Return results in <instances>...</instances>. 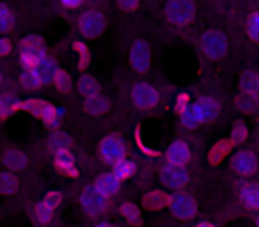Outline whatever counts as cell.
<instances>
[{"mask_svg": "<svg viewBox=\"0 0 259 227\" xmlns=\"http://www.w3.org/2000/svg\"><path fill=\"white\" fill-rule=\"evenodd\" d=\"M76 87H78L80 94H82V96H85L87 100H89V98L100 96V83H98V80L94 78V76H91V75H82V76H80Z\"/></svg>", "mask_w": 259, "mask_h": 227, "instance_id": "e0dca14e", "label": "cell"}, {"mask_svg": "<svg viewBox=\"0 0 259 227\" xmlns=\"http://www.w3.org/2000/svg\"><path fill=\"white\" fill-rule=\"evenodd\" d=\"M80 206L89 216H101L108 209V197H105L96 187H87L80 194Z\"/></svg>", "mask_w": 259, "mask_h": 227, "instance_id": "3957f363", "label": "cell"}, {"mask_svg": "<svg viewBox=\"0 0 259 227\" xmlns=\"http://www.w3.org/2000/svg\"><path fill=\"white\" fill-rule=\"evenodd\" d=\"M100 156L108 165H117L126 160V146L119 135H107L100 142Z\"/></svg>", "mask_w": 259, "mask_h": 227, "instance_id": "7a4b0ae2", "label": "cell"}, {"mask_svg": "<svg viewBox=\"0 0 259 227\" xmlns=\"http://www.w3.org/2000/svg\"><path fill=\"white\" fill-rule=\"evenodd\" d=\"M255 225L259 227V216H257V218H255Z\"/></svg>", "mask_w": 259, "mask_h": 227, "instance_id": "f35d334b", "label": "cell"}, {"mask_svg": "<svg viewBox=\"0 0 259 227\" xmlns=\"http://www.w3.org/2000/svg\"><path fill=\"white\" fill-rule=\"evenodd\" d=\"M2 162L9 170H23L27 167V156L18 149H8L4 153Z\"/></svg>", "mask_w": 259, "mask_h": 227, "instance_id": "2e32d148", "label": "cell"}, {"mask_svg": "<svg viewBox=\"0 0 259 227\" xmlns=\"http://www.w3.org/2000/svg\"><path fill=\"white\" fill-rule=\"evenodd\" d=\"M192 158L190 148L185 144L183 141H176L167 148L165 151V160L170 165H178V167H185Z\"/></svg>", "mask_w": 259, "mask_h": 227, "instance_id": "7c38bea8", "label": "cell"}, {"mask_svg": "<svg viewBox=\"0 0 259 227\" xmlns=\"http://www.w3.org/2000/svg\"><path fill=\"white\" fill-rule=\"evenodd\" d=\"M105 27H107V22H105L103 13L96 9L82 13V16L78 18V30L85 37H98L100 34H103Z\"/></svg>", "mask_w": 259, "mask_h": 227, "instance_id": "8992f818", "label": "cell"}, {"mask_svg": "<svg viewBox=\"0 0 259 227\" xmlns=\"http://www.w3.org/2000/svg\"><path fill=\"white\" fill-rule=\"evenodd\" d=\"M201 48L206 57L217 61V59H222L227 54L229 41H227L226 34H222L220 30H206L201 36Z\"/></svg>", "mask_w": 259, "mask_h": 227, "instance_id": "5b68a950", "label": "cell"}, {"mask_svg": "<svg viewBox=\"0 0 259 227\" xmlns=\"http://www.w3.org/2000/svg\"><path fill=\"white\" fill-rule=\"evenodd\" d=\"M231 167L236 174H241V176H250V174L255 172L257 169V158L252 151H247V149H241L231 160Z\"/></svg>", "mask_w": 259, "mask_h": 227, "instance_id": "8fae6325", "label": "cell"}, {"mask_svg": "<svg viewBox=\"0 0 259 227\" xmlns=\"http://www.w3.org/2000/svg\"><path fill=\"white\" fill-rule=\"evenodd\" d=\"M169 208L176 218L180 220H190L195 216L197 213V202L192 195L183 194V192H178L170 197L169 201Z\"/></svg>", "mask_w": 259, "mask_h": 227, "instance_id": "52a82bcc", "label": "cell"}, {"mask_svg": "<svg viewBox=\"0 0 259 227\" xmlns=\"http://www.w3.org/2000/svg\"><path fill=\"white\" fill-rule=\"evenodd\" d=\"M121 213L122 216H124L128 222L132 223H137L139 218H141V213H139V208L134 204H130V202H124V204L121 206Z\"/></svg>", "mask_w": 259, "mask_h": 227, "instance_id": "4316f807", "label": "cell"}, {"mask_svg": "<svg viewBox=\"0 0 259 227\" xmlns=\"http://www.w3.org/2000/svg\"><path fill=\"white\" fill-rule=\"evenodd\" d=\"M36 71H37V75H39V78L43 80V83H48V82H54L55 76L59 75L61 69H59L57 62H55L54 59L48 57L47 61L41 62V66L36 69Z\"/></svg>", "mask_w": 259, "mask_h": 227, "instance_id": "d6986e66", "label": "cell"}, {"mask_svg": "<svg viewBox=\"0 0 259 227\" xmlns=\"http://www.w3.org/2000/svg\"><path fill=\"white\" fill-rule=\"evenodd\" d=\"M197 227H215V225H211V223H208V222H201Z\"/></svg>", "mask_w": 259, "mask_h": 227, "instance_id": "74e56055", "label": "cell"}, {"mask_svg": "<svg viewBox=\"0 0 259 227\" xmlns=\"http://www.w3.org/2000/svg\"><path fill=\"white\" fill-rule=\"evenodd\" d=\"M0 190L4 195H11L18 190V179L15 177V174H11L9 170L0 174Z\"/></svg>", "mask_w": 259, "mask_h": 227, "instance_id": "cb8c5ba5", "label": "cell"}, {"mask_svg": "<svg viewBox=\"0 0 259 227\" xmlns=\"http://www.w3.org/2000/svg\"><path fill=\"white\" fill-rule=\"evenodd\" d=\"M94 227H115L114 223H110V222H100V223H96Z\"/></svg>", "mask_w": 259, "mask_h": 227, "instance_id": "8d00e7d4", "label": "cell"}, {"mask_svg": "<svg viewBox=\"0 0 259 227\" xmlns=\"http://www.w3.org/2000/svg\"><path fill=\"white\" fill-rule=\"evenodd\" d=\"M94 187H96L105 197H112V195H115L121 190V181L114 176V172H108V174L98 176L96 181H94Z\"/></svg>", "mask_w": 259, "mask_h": 227, "instance_id": "5bb4252c", "label": "cell"}, {"mask_svg": "<svg viewBox=\"0 0 259 227\" xmlns=\"http://www.w3.org/2000/svg\"><path fill=\"white\" fill-rule=\"evenodd\" d=\"M219 103L211 98H201V100L190 103L181 114V123L187 128H194L197 124H204L217 119L219 116Z\"/></svg>", "mask_w": 259, "mask_h": 227, "instance_id": "6da1fadb", "label": "cell"}, {"mask_svg": "<svg viewBox=\"0 0 259 227\" xmlns=\"http://www.w3.org/2000/svg\"><path fill=\"white\" fill-rule=\"evenodd\" d=\"M20 83L23 85V89L36 90L43 85V80L39 78L36 69H23V73L20 75Z\"/></svg>", "mask_w": 259, "mask_h": 227, "instance_id": "7402d4cb", "label": "cell"}, {"mask_svg": "<svg viewBox=\"0 0 259 227\" xmlns=\"http://www.w3.org/2000/svg\"><path fill=\"white\" fill-rule=\"evenodd\" d=\"M247 30H248V36L252 37L254 41L259 43V11H255L254 15L248 18V25H247Z\"/></svg>", "mask_w": 259, "mask_h": 227, "instance_id": "f1b7e54d", "label": "cell"}, {"mask_svg": "<svg viewBox=\"0 0 259 227\" xmlns=\"http://www.w3.org/2000/svg\"><path fill=\"white\" fill-rule=\"evenodd\" d=\"M55 167H57L61 172L69 174V176H76V169L73 165V158L69 155V151H61L55 153Z\"/></svg>", "mask_w": 259, "mask_h": 227, "instance_id": "44dd1931", "label": "cell"}, {"mask_svg": "<svg viewBox=\"0 0 259 227\" xmlns=\"http://www.w3.org/2000/svg\"><path fill=\"white\" fill-rule=\"evenodd\" d=\"M83 108H85L89 114L93 116H100V114H105L108 110V101L105 100L103 96H96V98H89L83 103Z\"/></svg>", "mask_w": 259, "mask_h": 227, "instance_id": "603a6c76", "label": "cell"}, {"mask_svg": "<svg viewBox=\"0 0 259 227\" xmlns=\"http://www.w3.org/2000/svg\"><path fill=\"white\" fill-rule=\"evenodd\" d=\"M117 4L124 11H134V9H137L139 0H117Z\"/></svg>", "mask_w": 259, "mask_h": 227, "instance_id": "d6a6232c", "label": "cell"}, {"mask_svg": "<svg viewBox=\"0 0 259 227\" xmlns=\"http://www.w3.org/2000/svg\"><path fill=\"white\" fill-rule=\"evenodd\" d=\"M160 179L170 190H181L188 185V172L185 167H178V165H170L165 163L160 170Z\"/></svg>", "mask_w": 259, "mask_h": 227, "instance_id": "ba28073f", "label": "cell"}, {"mask_svg": "<svg viewBox=\"0 0 259 227\" xmlns=\"http://www.w3.org/2000/svg\"><path fill=\"white\" fill-rule=\"evenodd\" d=\"M50 144L52 148L55 149V153H61V151H69V141L66 135L62 133H57L50 139Z\"/></svg>", "mask_w": 259, "mask_h": 227, "instance_id": "83f0119b", "label": "cell"}, {"mask_svg": "<svg viewBox=\"0 0 259 227\" xmlns=\"http://www.w3.org/2000/svg\"><path fill=\"white\" fill-rule=\"evenodd\" d=\"M75 48L80 52V59H82V62H80V68H83V66H87V61H89V59H87V57H89V54H87V48L83 47L82 43H76Z\"/></svg>", "mask_w": 259, "mask_h": 227, "instance_id": "836d02e7", "label": "cell"}, {"mask_svg": "<svg viewBox=\"0 0 259 227\" xmlns=\"http://www.w3.org/2000/svg\"><path fill=\"white\" fill-rule=\"evenodd\" d=\"M59 2L68 9H76V8H80V6L85 4V0H59Z\"/></svg>", "mask_w": 259, "mask_h": 227, "instance_id": "e575fe53", "label": "cell"}, {"mask_svg": "<svg viewBox=\"0 0 259 227\" xmlns=\"http://www.w3.org/2000/svg\"><path fill=\"white\" fill-rule=\"evenodd\" d=\"M165 16L174 25H188L195 16L194 0H169L165 6Z\"/></svg>", "mask_w": 259, "mask_h": 227, "instance_id": "277c9868", "label": "cell"}, {"mask_svg": "<svg viewBox=\"0 0 259 227\" xmlns=\"http://www.w3.org/2000/svg\"><path fill=\"white\" fill-rule=\"evenodd\" d=\"M55 85H57V89L59 90H66L69 87V78H68V75H66V71H59V75L55 76Z\"/></svg>", "mask_w": 259, "mask_h": 227, "instance_id": "1f68e13d", "label": "cell"}, {"mask_svg": "<svg viewBox=\"0 0 259 227\" xmlns=\"http://www.w3.org/2000/svg\"><path fill=\"white\" fill-rule=\"evenodd\" d=\"M240 107L247 112L254 110V108L257 107V96H248V94H243V100L240 98Z\"/></svg>", "mask_w": 259, "mask_h": 227, "instance_id": "4dcf8cb0", "label": "cell"}, {"mask_svg": "<svg viewBox=\"0 0 259 227\" xmlns=\"http://www.w3.org/2000/svg\"><path fill=\"white\" fill-rule=\"evenodd\" d=\"M240 87L243 90V94H248V96H257L259 94V73L252 71H245L240 78Z\"/></svg>", "mask_w": 259, "mask_h": 227, "instance_id": "ac0fdd59", "label": "cell"}, {"mask_svg": "<svg viewBox=\"0 0 259 227\" xmlns=\"http://www.w3.org/2000/svg\"><path fill=\"white\" fill-rule=\"evenodd\" d=\"M16 108V98L13 94H4L2 98V112H4V116H8L9 112H13Z\"/></svg>", "mask_w": 259, "mask_h": 227, "instance_id": "f546056e", "label": "cell"}, {"mask_svg": "<svg viewBox=\"0 0 259 227\" xmlns=\"http://www.w3.org/2000/svg\"><path fill=\"white\" fill-rule=\"evenodd\" d=\"M9 52H11V44H9V41L6 39H0V54L2 55H8Z\"/></svg>", "mask_w": 259, "mask_h": 227, "instance_id": "d590c367", "label": "cell"}, {"mask_svg": "<svg viewBox=\"0 0 259 227\" xmlns=\"http://www.w3.org/2000/svg\"><path fill=\"white\" fill-rule=\"evenodd\" d=\"M59 204H61V194H59V192H50V194H47V197L36 206L37 220L43 223L50 222L52 216H54L55 208H57Z\"/></svg>", "mask_w": 259, "mask_h": 227, "instance_id": "4fadbf2b", "label": "cell"}, {"mask_svg": "<svg viewBox=\"0 0 259 227\" xmlns=\"http://www.w3.org/2000/svg\"><path fill=\"white\" fill-rule=\"evenodd\" d=\"M114 176L117 177L119 181L122 179H128L130 176H134L135 174V163L134 162H128V160H124V162L117 163V165H114Z\"/></svg>", "mask_w": 259, "mask_h": 227, "instance_id": "d4e9b609", "label": "cell"}, {"mask_svg": "<svg viewBox=\"0 0 259 227\" xmlns=\"http://www.w3.org/2000/svg\"><path fill=\"white\" fill-rule=\"evenodd\" d=\"M130 64L137 73H148L151 66V50L149 44L142 39H137L130 48Z\"/></svg>", "mask_w": 259, "mask_h": 227, "instance_id": "30bf717a", "label": "cell"}, {"mask_svg": "<svg viewBox=\"0 0 259 227\" xmlns=\"http://www.w3.org/2000/svg\"><path fill=\"white\" fill-rule=\"evenodd\" d=\"M240 201L245 204V208L252 211H259V185L247 183L240 190Z\"/></svg>", "mask_w": 259, "mask_h": 227, "instance_id": "9a60e30c", "label": "cell"}, {"mask_svg": "<svg viewBox=\"0 0 259 227\" xmlns=\"http://www.w3.org/2000/svg\"><path fill=\"white\" fill-rule=\"evenodd\" d=\"M22 48V54H32V55H47V50H45V43L39 36H29L22 41L20 44Z\"/></svg>", "mask_w": 259, "mask_h": 227, "instance_id": "ffe728a7", "label": "cell"}, {"mask_svg": "<svg viewBox=\"0 0 259 227\" xmlns=\"http://www.w3.org/2000/svg\"><path fill=\"white\" fill-rule=\"evenodd\" d=\"M13 25H15V16H13L11 9L8 8V4H2L0 6V30L8 32Z\"/></svg>", "mask_w": 259, "mask_h": 227, "instance_id": "484cf974", "label": "cell"}, {"mask_svg": "<svg viewBox=\"0 0 259 227\" xmlns=\"http://www.w3.org/2000/svg\"><path fill=\"white\" fill-rule=\"evenodd\" d=\"M132 100H134V103L137 105L139 108L148 110V108H153L158 105L160 94L153 85H149V83H146V82H139V83H135L134 89H132Z\"/></svg>", "mask_w": 259, "mask_h": 227, "instance_id": "9c48e42d", "label": "cell"}]
</instances>
